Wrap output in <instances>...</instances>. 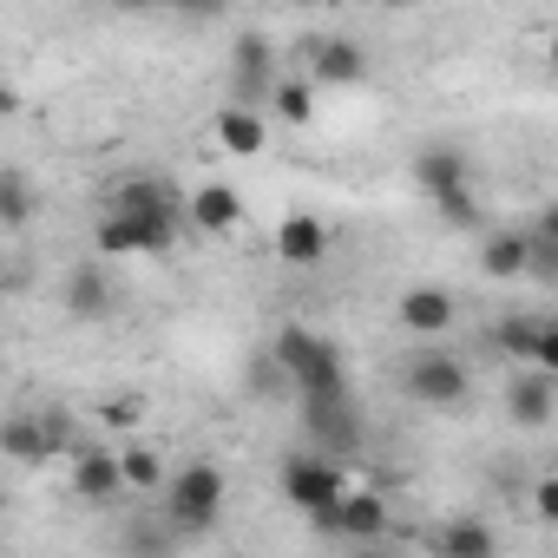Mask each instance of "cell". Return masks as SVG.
Listing matches in <instances>:
<instances>
[{
  "label": "cell",
  "instance_id": "6da1fadb",
  "mask_svg": "<svg viewBox=\"0 0 558 558\" xmlns=\"http://www.w3.org/2000/svg\"><path fill=\"white\" fill-rule=\"evenodd\" d=\"M269 362H276V375H283V381H290L303 401H336V395H349L342 349H336L329 336L303 329V323L276 329V342H269Z\"/></svg>",
  "mask_w": 558,
  "mask_h": 558
},
{
  "label": "cell",
  "instance_id": "7a4b0ae2",
  "mask_svg": "<svg viewBox=\"0 0 558 558\" xmlns=\"http://www.w3.org/2000/svg\"><path fill=\"white\" fill-rule=\"evenodd\" d=\"M283 499H290L316 532H329V538H336V525H342V499H349L342 460H336V453H323V447L290 453V460H283Z\"/></svg>",
  "mask_w": 558,
  "mask_h": 558
},
{
  "label": "cell",
  "instance_id": "3957f363",
  "mask_svg": "<svg viewBox=\"0 0 558 558\" xmlns=\"http://www.w3.org/2000/svg\"><path fill=\"white\" fill-rule=\"evenodd\" d=\"M178 204H158V210H132V204H106V217L93 223V243L99 256H165L178 243Z\"/></svg>",
  "mask_w": 558,
  "mask_h": 558
},
{
  "label": "cell",
  "instance_id": "277c9868",
  "mask_svg": "<svg viewBox=\"0 0 558 558\" xmlns=\"http://www.w3.org/2000/svg\"><path fill=\"white\" fill-rule=\"evenodd\" d=\"M223 499H230V480H223L217 460H191V466H178V473L165 480V519H171V532H184V538L210 532V525L223 519Z\"/></svg>",
  "mask_w": 558,
  "mask_h": 558
},
{
  "label": "cell",
  "instance_id": "5b68a950",
  "mask_svg": "<svg viewBox=\"0 0 558 558\" xmlns=\"http://www.w3.org/2000/svg\"><path fill=\"white\" fill-rule=\"evenodd\" d=\"M408 178H414V191H421L427 204H440V197H453V191H473V165H466V151H460L453 138L421 145L414 165H408Z\"/></svg>",
  "mask_w": 558,
  "mask_h": 558
},
{
  "label": "cell",
  "instance_id": "8992f818",
  "mask_svg": "<svg viewBox=\"0 0 558 558\" xmlns=\"http://www.w3.org/2000/svg\"><path fill=\"white\" fill-rule=\"evenodd\" d=\"M66 473H73V493L86 499V506H112L119 493H132L125 486V453H112V447H73V460H66Z\"/></svg>",
  "mask_w": 558,
  "mask_h": 558
},
{
  "label": "cell",
  "instance_id": "52a82bcc",
  "mask_svg": "<svg viewBox=\"0 0 558 558\" xmlns=\"http://www.w3.org/2000/svg\"><path fill=\"white\" fill-rule=\"evenodd\" d=\"M269 93H276V47L263 34H236V47H230V99L263 106Z\"/></svg>",
  "mask_w": 558,
  "mask_h": 558
},
{
  "label": "cell",
  "instance_id": "ba28073f",
  "mask_svg": "<svg viewBox=\"0 0 558 558\" xmlns=\"http://www.w3.org/2000/svg\"><path fill=\"white\" fill-rule=\"evenodd\" d=\"M466 388H473V375H466L453 355H440V349L414 355V368H408V395H414L421 408H460Z\"/></svg>",
  "mask_w": 558,
  "mask_h": 558
},
{
  "label": "cell",
  "instance_id": "9c48e42d",
  "mask_svg": "<svg viewBox=\"0 0 558 558\" xmlns=\"http://www.w3.org/2000/svg\"><path fill=\"white\" fill-rule=\"evenodd\" d=\"M551 414H558V375L538 368V362H525V368L506 381V421H512V427H545Z\"/></svg>",
  "mask_w": 558,
  "mask_h": 558
},
{
  "label": "cell",
  "instance_id": "30bf717a",
  "mask_svg": "<svg viewBox=\"0 0 558 558\" xmlns=\"http://www.w3.org/2000/svg\"><path fill=\"white\" fill-rule=\"evenodd\" d=\"M395 316H401V329H408V336L434 342V336H447V329H453L460 303H453V290H440V283H414V290H401Z\"/></svg>",
  "mask_w": 558,
  "mask_h": 558
},
{
  "label": "cell",
  "instance_id": "8fae6325",
  "mask_svg": "<svg viewBox=\"0 0 558 558\" xmlns=\"http://www.w3.org/2000/svg\"><path fill=\"white\" fill-rule=\"evenodd\" d=\"M66 316L73 323H106L112 310H119V290H112V276H106V256L99 263H80L73 276H66Z\"/></svg>",
  "mask_w": 558,
  "mask_h": 558
},
{
  "label": "cell",
  "instance_id": "7c38bea8",
  "mask_svg": "<svg viewBox=\"0 0 558 558\" xmlns=\"http://www.w3.org/2000/svg\"><path fill=\"white\" fill-rule=\"evenodd\" d=\"M310 80L316 86H362L368 80V53L349 34H323V40H310Z\"/></svg>",
  "mask_w": 558,
  "mask_h": 558
},
{
  "label": "cell",
  "instance_id": "4fadbf2b",
  "mask_svg": "<svg viewBox=\"0 0 558 558\" xmlns=\"http://www.w3.org/2000/svg\"><path fill=\"white\" fill-rule=\"evenodd\" d=\"M210 138H217V145H223L230 158H263V145H269L263 106H243V99L217 106V112H210Z\"/></svg>",
  "mask_w": 558,
  "mask_h": 558
},
{
  "label": "cell",
  "instance_id": "5bb4252c",
  "mask_svg": "<svg viewBox=\"0 0 558 558\" xmlns=\"http://www.w3.org/2000/svg\"><path fill=\"white\" fill-rule=\"evenodd\" d=\"M303 421H310V440H316L323 453H336V460L362 447V421H355L349 395H336V401H303Z\"/></svg>",
  "mask_w": 558,
  "mask_h": 558
},
{
  "label": "cell",
  "instance_id": "9a60e30c",
  "mask_svg": "<svg viewBox=\"0 0 558 558\" xmlns=\"http://www.w3.org/2000/svg\"><path fill=\"white\" fill-rule=\"evenodd\" d=\"M276 256H283L290 269H316L329 256V223L316 210H290L283 223H276Z\"/></svg>",
  "mask_w": 558,
  "mask_h": 558
},
{
  "label": "cell",
  "instance_id": "2e32d148",
  "mask_svg": "<svg viewBox=\"0 0 558 558\" xmlns=\"http://www.w3.org/2000/svg\"><path fill=\"white\" fill-rule=\"evenodd\" d=\"M532 263V230H486L480 236V276L486 283H525Z\"/></svg>",
  "mask_w": 558,
  "mask_h": 558
},
{
  "label": "cell",
  "instance_id": "e0dca14e",
  "mask_svg": "<svg viewBox=\"0 0 558 558\" xmlns=\"http://www.w3.org/2000/svg\"><path fill=\"white\" fill-rule=\"evenodd\" d=\"M184 217H191L197 230H210V236H230V230L243 223V197H236V184H197V191L184 197Z\"/></svg>",
  "mask_w": 558,
  "mask_h": 558
},
{
  "label": "cell",
  "instance_id": "ac0fdd59",
  "mask_svg": "<svg viewBox=\"0 0 558 558\" xmlns=\"http://www.w3.org/2000/svg\"><path fill=\"white\" fill-rule=\"evenodd\" d=\"M336 538H355V545H381V538H388V499H381L375 486H349Z\"/></svg>",
  "mask_w": 558,
  "mask_h": 558
},
{
  "label": "cell",
  "instance_id": "d6986e66",
  "mask_svg": "<svg viewBox=\"0 0 558 558\" xmlns=\"http://www.w3.org/2000/svg\"><path fill=\"white\" fill-rule=\"evenodd\" d=\"M434 551H447V558H493L499 551V532L486 519H453V525L434 532Z\"/></svg>",
  "mask_w": 558,
  "mask_h": 558
},
{
  "label": "cell",
  "instance_id": "ffe728a7",
  "mask_svg": "<svg viewBox=\"0 0 558 558\" xmlns=\"http://www.w3.org/2000/svg\"><path fill=\"white\" fill-rule=\"evenodd\" d=\"M0 447H8L14 466H40V460H53V440H47L40 414H14L8 427H0Z\"/></svg>",
  "mask_w": 558,
  "mask_h": 558
},
{
  "label": "cell",
  "instance_id": "44dd1931",
  "mask_svg": "<svg viewBox=\"0 0 558 558\" xmlns=\"http://www.w3.org/2000/svg\"><path fill=\"white\" fill-rule=\"evenodd\" d=\"M27 223H34V178L21 165H8V171H0V230L21 236Z\"/></svg>",
  "mask_w": 558,
  "mask_h": 558
},
{
  "label": "cell",
  "instance_id": "7402d4cb",
  "mask_svg": "<svg viewBox=\"0 0 558 558\" xmlns=\"http://www.w3.org/2000/svg\"><path fill=\"white\" fill-rule=\"evenodd\" d=\"M269 112L283 125H316V80H276Z\"/></svg>",
  "mask_w": 558,
  "mask_h": 558
},
{
  "label": "cell",
  "instance_id": "603a6c76",
  "mask_svg": "<svg viewBox=\"0 0 558 558\" xmlns=\"http://www.w3.org/2000/svg\"><path fill=\"white\" fill-rule=\"evenodd\" d=\"M538 336H545V316H506V323L493 329V342H499L512 362H532V355H538Z\"/></svg>",
  "mask_w": 558,
  "mask_h": 558
},
{
  "label": "cell",
  "instance_id": "cb8c5ba5",
  "mask_svg": "<svg viewBox=\"0 0 558 558\" xmlns=\"http://www.w3.org/2000/svg\"><path fill=\"white\" fill-rule=\"evenodd\" d=\"M125 453V486L132 493H165V453H151V447H119Z\"/></svg>",
  "mask_w": 558,
  "mask_h": 558
},
{
  "label": "cell",
  "instance_id": "d4e9b609",
  "mask_svg": "<svg viewBox=\"0 0 558 558\" xmlns=\"http://www.w3.org/2000/svg\"><path fill=\"white\" fill-rule=\"evenodd\" d=\"M112 204H132V210H158V204H178V191L165 178H119L112 184Z\"/></svg>",
  "mask_w": 558,
  "mask_h": 558
},
{
  "label": "cell",
  "instance_id": "484cf974",
  "mask_svg": "<svg viewBox=\"0 0 558 558\" xmlns=\"http://www.w3.org/2000/svg\"><path fill=\"white\" fill-rule=\"evenodd\" d=\"M525 283H551L558 290V243L532 230V263H525Z\"/></svg>",
  "mask_w": 558,
  "mask_h": 558
},
{
  "label": "cell",
  "instance_id": "4316f807",
  "mask_svg": "<svg viewBox=\"0 0 558 558\" xmlns=\"http://www.w3.org/2000/svg\"><path fill=\"white\" fill-rule=\"evenodd\" d=\"M434 210H440V223H453V230H480V204H473V191H453V197H440Z\"/></svg>",
  "mask_w": 558,
  "mask_h": 558
},
{
  "label": "cell",
  "instance_id": "83f0119b",
  "mask_svg": "<svg viewBox=\"0 0 558 558\" xmlns=\"http://www.w3.org/2000/svg\"><path fill=\"white\" fill-rule=\"evenodd\" d=\"M138 395H112V401H99V421H112V427H138Z\"/></svg>",
  "mask_w": 558,
  "mask_h": 558
},
{
  "label": "cell",
  "instance_id": "f1b7e54d",
  "mask_svg": "<svg viewBox=\"0 0 558 558\" xmlns=\"http://www.w3.org/2000/svg\"><path fill=\"white\" fill-rule=\"evenodd\" d=\"M532 512H538V525H558V473H545L532 486Z\"/></svg>",
  "mask_w": 558,
  "mask_h": 558
},
{
  "label": "cell",
  "instance_id": "f546056e",
  "mask_svg": "<svg viewBox=\"0 0 558 558\" xmlns=\"http://www.w3.org/2000/svg\"><path fill=\"white\" fill-rule=\"evenodd\" d=\"M532 362L558 375V323H545V336H538V355H532Z\"/></svg>",
  "mask_w": 558,
  "mask_h": 558
},
{
  "label": "cell",
  "instance_id": "4dcf8cb0",
  "mask_svg": "<svg viewBox=\"0 0 558 558\" xmlns=\"http://www.w3.org/2000/svg\"><path fill=\"white\" fill-rule=\"evenodd\" d=\"M532 230H538V236H551V243H558V197H551V204H538V217H532Z\"/></svg>",
  "mask_w": 558,
  "mask_h": 558
},
{
  "label": "cell",
  "instance_id": "1f68e13d",
  "mask_svg": "<svg viewBox=\"0 0 558 558\" xmlns=\"http://www.w3.org/2000/svg\"><path fill=\"white\" fill-rule=\"evenodd\" d=\"M184 14H191V21H217V14H223V0H184Z\"/></svg>",
  "mask_w": 558,
  "mask_h": 558
},
{
  "label": "cell",
  "instance_id": "d6a6232c",
  "mask_svg": "<svg viewBox=\"0 0 558 558\" xmlns=\"http://www.w3.org/2000/svg\"><path fill=\"white\" fill-rule=\"evenodd\" d=\"M545 60H551V73H558V34H551V40H545Z\"/></svg>",
  "mask_w": 558,
  "mask_h": 558
},
{
  "label": "cell",
  "instance_id": "836d02e7",
  "mask_svg": "<svg viewBox=\"0 0 558 558\" xmlns=\"http://www.w3.org/2000/svg\"><path fill=\"white\" fill-rule=\"evenodd\" d=\"M151 8H171V14H184V0H151Z\"/></svg>",
  "mask_w": 558,
  "mask_h": 558
},
{
  "label": "cell",
  "instance_id": "e575fe53",
  "mask_svg": "<svg viewBox=\"0 0 558 558\" xmlns=\"http://www.w3.org/2000/svg\"><path fill=\"white\" fill-rule=\"evenodd\" d=\"M296 8H310V0H296Z\"/></svg>",
  "mask_w": 558,
  "mask_h": 558
}]
</instances>
